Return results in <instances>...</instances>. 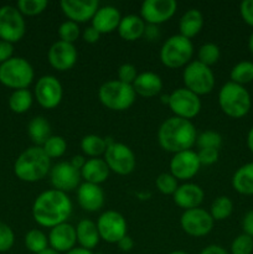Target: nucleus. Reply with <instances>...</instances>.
Listing matches in <instances>:
<instances>
[{
    "instance_id": "nucleus-1",
    "label": "nucleus",
    "mask_w": 253,
    "mask_h": 254,
    "mask_svg": "<svg viewBox=\"0 0 253 254\" xmlns=\"http://www.w3.org/2000/svg\"><path fill=\"white\" fill-rule=\"evenodd\" d=\"M72 208V201L67 193L52 189L37 196L32 205V217L37 225L54 228L66 222Z\"/></svg>"
},
{
    "instance_id": "nucleus-2",
    "label": "nucleus",
    "mask_w": 253,
    "mask_h": 254,
    "mask_svg": "<svg viewBox=\"0 0 253 254\" xmlns=\"http://www.w3.org/2000/svg\"><path fill=\"white\" fill-rule=\"evenodd\" d=\"M196 128L188 119L171 117L164 121L158 129V141L161 149L169 153L190 150L196 144Z\"/></svg>"
},
{
    "instance_id": "nucleus-3",
    "label": "nucleus",
    "mask_w": 253,
    "mask_h": 254,
    "mask_svg": "<svg viewBox=\"0 0 253 254\" xmlns=\"http://www.w3.org/2000/svg\"><path fill=\"white\" fill-rule=\"evenodd\" d=\"M51 170V159L41 146H31L22 151L14 164V173L25 183H36L47 176Z\"/></svg>"
},
{
    "instance_id": "nucleus-4",
    "label": "nucleus",
    "mask_w": 253,
    "mask_h": 254,
    "mask_svg": "<svg viewBox=\"0 0 253 254\" xmlns=\"http://www.w3.org/2000/svg\"><path fill=\"white\" fill-rule=\"evenodd\" d=\"M218 104L226 116L238 119L250 112L252 102L245 87L230 81L223 84L218 92Z\"/></svg>"
},
{
    "instance_id": "nucleus-5",
    "label": "nucleus",
    "mask_w": 253,
    "mask_h": 254,
    "mask_svg": "<svg viewBox=\"0 0 253 254\" xmlns=\"http://www.w3.org/2000/svg\"><path fill=\"white\" fill-rule=\"evenodd\" d=\"M135 92L131 84L123 83L118 79L107 81L99 87L98 98L106 108L111 111H126L135 102Z\"/></svg>"
},
{
    "instance_id": "nucleus-6",
    "label": "nucleus",
    "mask_w": 253,
    "mask_h": 254,
    "mask_svg": "<svg viewBox=\"0 0 253 254\" xmlns=\"http://www.w3.org/2000/svg\"><path fill=\"white\" fill-rule=\"evenodd\" d=\"M35 77L34 68L27 60L11 57L0 64V82L9 88L27 89Z\"/></svg>"
},
{
    "instance_id": "nucleus-7",
    "label": "nucleus",
    "mask_w": 253,
    "mask_h": 254,
    "mask_svg": "<svg viewBox=\"0 0 253 254\" xmlns=\"http://www.w3.org/2000/svg\"><path fill=\"white\" fill-rule=\"evenodd\" d=\"M193 55V45L190 39L183 35H173L160 49V61L168 68H180L188 66Z\"/></svg>"
},
{
    "instance_id": "nucleus-8",
    "label": "nucleus",
    "mask_w": 253,
    "mask_h": 254,
    "mask_svg": "<svg viewBox=\"0 0 253 254\" xmlns=\"http://www.w3.org/2000/svg\"><path fill=\"white\" fill-rule=\"evenodd\" d=\"M183 81L185 88L197 94L198 97L211 93L215 88V74L212 69L198 62L197 60L185 66L183 72Z\"/></svg>"
},
{
    "instance_id": "nucleus-9",
    "label": "nucleus",
    "mask_w": 253,
    "mask_h": 254,
    "mask_svg": "<svg viewBox=\"0 0 253 254\" xmlns=\"http://www.w3.org/2000/svg\"><path fill=\"white\" fill-rule=\"evenodd\" d=\"M104 161L109 170L118 175H129L133 173L136 165V159L133 150L123 143L113 141L109 144L104 153Z\"/></svg>"
},
{
    "instance_id": "nucleus-10",
    "label": "nucleus",
    "mask_w": 253,
    "mask_h": 254,
    "mask_svg": "<svg viewBox=\"0 0 253 254\" xmlns=\"http://www.w3.org/2000/svg\"><path fill=\"white\" fill-rule=\"evenodd\" d=\"M25 31L24 16L16 6L4 5L0 7V40L14 44L24 37Z\"/></svg>"
},
{
    "instance_id": "nucleus-11",
    "label": "nucleus",
    "mask_w": 253,
    "mask_h": 254,
    "mask_svg": "<svg viewBox=\"0 0 253 254\" xmlns=\"http://www.w3.org/2000/svg\"><path fill=\"white\" fill-rule=\"evenodd\" d=\"M168 104L174 116L188 121L195 118L201 111L200 97L185 87L171 92Z\"/></svg>"
},
{
    "instance_id": "nucleus-12",
    "label": "nucleus",
    "mask_w": 253,
    "mask_h": 254,
    "mask_svg": "<svg viewBox=\"0 0 253 254\" xmlns=\"http://www.w3.org/2000/svg\"><path fill=\"white\" fill-rule=\"evenodd\" d=\"M97 228L101 240L107 243H118L126 236L128 225L123 215L109 210L102 213L97 221Z\"/></svg>"
},
{
    "instance_id": "nucleus-13",
    "label": "nucleus",
    "mask_w": 253,
    "mask_h": 254,
    "mask_svg": "<svg viewBox=\"0 0 253 254\" xmlns=\"http://www.w3.org/2000/svg\"><path fill=\"white\" fill-rule=\"evenodd\" d=\"M213 218L210 212L203 208H192L186 210L181 215L180 225L184 232L191 237H203L207 236L213 228Z\"/></svg>"
},
{
    "instance_id": "nucleus-14",
    "label": "nucleus",
    "mask_w": 253,
    "mask_h": 254,
    "mask_svg": "<svg viewBox=\"0 0 253 254\" xmlns=\"http://www.w3.org/2000/svg\"><path fill=\"white\" fill-rule=\"evenodd\" d=\"M35 97L42 108L54 109L61 103L63 88L59 79L51 74H46L37 79L35 86Z\"/></svg>"
},
{
    "instance_id": "nucleus-15",
    "label": "nucleus",
    "mask_w": 253,
    "mask_h": 254,
    "mask_svg": "<svg viewBox=\"0 0 253 254\" xmlns=\"http://www.w3.org/2000/svg\"><path fill=\"white\" fill-rule=\"evenodd\" d=\"M178 9L175 0H145L140 6V17L148 25H159L168 21Z\"/></svg>"
},
{
    "instance_id": "nucleus-16",
    "label": "nucleus",
    "mask_w": 253,
    "mask_h": 254,
    "mask_svg": "<svg viewBox=\"0 0 253 254\" xmlns=\"http://www.w3.org/2000/svg\"><path fill=\"white\" fill-rule=\"evenodd\" d=\"M50 179L55 190L68 192L81 185V171L74 168L69 161H61L50 170Z\"/></svg>"
},
{
    "instance_id": "nucleus-17",
    "label": "nucleus",
    "mask_w": 253,
    "mask_h": 254,
    "mask_svg": "<svg viewBox=\"0 0 253 254\" xmlns=\"http://www.w3.org/2000/svg\"><path fill=\"white\" fill-rule=\"evenodd\" d=\"M200 166L197 153L190 149L174 154L170 160V174L176 180H190L198 173Z\"/></svg>"
},
{
    "instance_id": "nucleus-18",
    "label": "nucleus",
    "mask_w": 253,
    "mask_h": 254,
    "mask_svg": "<svg viewBox=\"0 0 253 254\" xmlns=\"http://www.w3.org/2000/svg\"><path fill=\"white\" fill-rule=\"evenodd\" d=\"M77 57H78V54L74 45L63 42L61 40L52 44L47 54L50 64L55 69L61 72L71 69L76 64Z\"/></svg>"
},
{
    "instance_id": "nucleus-19",
    "label": "nucleus",
    "mask_w": 253,
    "mask_h": 254,
    "mask_svg": "<svg viewBox=\"0 0 253 254\" xmlns=\"http://www.w3.org/2000/svg\"><path fill=\"white\" fill-rule=\"evenodd\" d=\"M62 12L71 21L79 24L93 19L99 9L98 0H62L60 2Z\"/></svg>"
},
{
    "instance_id": "nucleus-20",
    "label": "nucleus",
    "mask_w": 253,
    "mask_h": 254,
    "mask_svg": "<svg viewBox=\"0 0 253 254\" xmlns=\"http://www.w3.org/2000/svg\"><path fill=\"white\" fill-rule=\"evenodd\" d=\"M76 227L71 223H61L51 228L49 233V246L59 253H67L76 247Z\"/></svg>"
},
{
    "instance_id": "nucleus-21",
    "label": "nucleus",
    "mask_w": 253,
    "mask_h": 254,
    "mask_svg": "<svg viewBox=\"0 0 253 254\" xmlns=\"http://www.w3.org/2000/svg\"><path fill=\"white\" fill-rule=\"evenodd\" d=\"M77 201L87 212H97L104 205V192L99 185L83 183L77 189Z\"/></svg>"
},
{
    "instance_id": "nucleus-22",
    "label": "nucleus",
    "mask_w": 253,
    "mask_h": 254,
    "mask_svg": "<svg viewBox=\"0 0 253 254\" xmlns=\"http://www.w3.org/2000/svg\"><path fill=\"white\" fill-rule=\"evenodd\" d=\"M203 197H205V192L202 189L196 184L191 183L179 186L173 195L174 202L185 211L197 208L203 201Z\"/></svg>"
},
{
    "instance_id": "nucleus-23",
    "label": "nucleus",
    "mask_w": 253,
    "mask_h": 254,
    "mask_svg": "<svg viewBox=\"0 0 253 254\" xmlns=\"http://www.w3.org/2000/svg\"><path fill=\"white\" fill-rule=\"evenodd\" d=\"M121 12L117 7L112 5L102 6L97 10L92 19V26L99 32V34H111L114 30H118L121 24Z\"/></svg>"
},
{
    "instance_id": "nucleus-24",
    "label": "nucleus",
    "mask_w": 253,
    "mask_h": 254,
    "mask_svg": "<svg viewBox=\"0 0 253 254\" xmlns=\"http://www.w3.org/2000/svg\"><path fill=\"white\" fill-rule=\"evenodd\" d=\"M133 89L135 94H139L144 98H151L158 96L163 89V79L159 74L154 72H141L136 76L133 82Z\"/></svg>"
},
{
    "instance_id": "nucleus-25",
    "label": "nucleus",
    "mask_w": 253,
    "mask_h": 254,
    "mask_svg": "<svg viewBox=\"0 0 253 254\" xmlns=\"http://www.w3.org/2000/svg\"><path fill=\"white\" fill-rule=\"evenodd\" d=\"M109 168L104 159L92 158L88 159L81 169V176L84 183L94 184V185H101L102 183L108 179Z\"/></svg>"
},
{
    "instance_id": "nucleus-26",
    "label": "nucleus",
    "mask_w": 253,
    "mask_h": 254,
    "mask_svg": "<svg viewBox=\"0 0 253 254\" xmlns=\"http://www.w3.org/2000/svg\"><path fill=\"white\" fill-rule=\"evenodd\" d=\"M145 27V22L140 16L130 14L122 17L118 26V34L126 41H135L144 36Z\"/></svg>"
},
{
    "instance_id": "nucleus-27",
    "label": "nucleus",
    "mask_w": 253,
    "mask_h": 254,
    "mask_svg": "<svg viewBox=\"0 0 253 254\" xmlns=\"http://www.w3.org/2000/svg\"><path fill=\"white\" fill-rule=\"evenodd\" d=\"M76 235L79 247L88 251H92L93 248H96L99 241H101L98 228H97V223H94L91 220H87V218L86 220H81L77 223Z\"/></svg>"
},
{
    "instance_id": "nucleus-28",
    "label": "nucleus",
    "mask_w": 253,
    "mask_h": 254,
    "mask_svg": "<svg viewBox=\"0 0 253 254\" xmlns=\"http://www.w3.org/2000/svg\"><path fill=\"white\" fill-rule=\"evenodd\" d=\"M203 27V15L197 9H189L181 16L179 21V30L180 35L188 39H192Z\"/></svg>"
},
{
    "instance_id": "nucleus-29",
    "label": "nucleus",
    "mask_w": 253,
    "mask_h": 254,
    "mask_svg": "<svg viewBox=\"0 0 253 254\" xmlns=\"http://www.w3.org/2000/svg\"><path fill=\"white\" fill-rule=\"evenodd\" d=\"M232 186L241 195H253V163L242 165L232 176Z\"/></svg>"
},
{
    "instance_id": "nucleus-30",
    "label": "nucleus",
    "mask_w": 253,
    "mask_h": 254,
    "mask_svg": "<svg viewBox=\"0 0 253 254\" xmlns=\"http://www.w3.org/2000/svg\"><path fill=\"white\" fill-rule=\"evenodd\" d=\"M27 134L35 146H42L51 136V126L44 117H35L27 124Z\"/></svg>"
},
{
    "instance_id": "nucleus-31",
    "label": "nucleus",
    "mask_w": 253,
    "mask_h": 254,
    "mask_svg": "<svg viewBox=\"0 0 253 254\" xmlns=\"http://www.w3.org/2000/svg\"><path fill=\"white\" fill-rule=\"evenodd\" d=\"M81 149L84 155L89 158H98L99 155L106 153V138H102L96 134L84 135L81 140Z\"/></svg>"
},
{
    "instance_id": "nucleus-32",
    "label": "nucleus",
    "mask_w": 253,
    "mask_h": 254,
    "mask_svg": "<svg viewBox=\"0 0 253 254\" xmlns=\"http://www.w3.org/2000/svg\"><path fill=\"white\" fill-rule=\"evenodd\" d=\"M32 94L29 89H17L11 93L9 98V107L14 113H26L32 106Z\"/></svg>"
},
{
    "instance_id": "nucleus-33",
    "label": "nucleus",
    "mask_w": 253,
    "mask_h": 254,
    "mask_svg": "<svg viewBox=\"0 0 253 254\" xmlns=\"http://www.w3.org/2000/svg\"><path fill=\"white\" fill-rule=\"evenodd\" d=\"M233 212V202L227 196H218L211 203L210 215L213 221L227 220Z\"/></svg>"
},
{
    "instance_id": "nucleus-34",
    "label": "nucleus",
    "mask_w": 253,
    "mask_h": 254,
    "mask_svg": "<svg viewBox=\"0 0 253 254\" xmlns=\"http://www.w3.org/2000/svg\"><path fill=\"white\" fill-rule=\"evenodd\" d=\"M25 246L34 254L46 251L49 247V237L40 230H30L25 236Z\"/></svg>"
},
{
    "instance_id": "nucleus-35",
    "label": "nucleus",
    "mask_w": 253,
    "mask_h": 254,
    "mask_svg": "<svg viewBox=\"0 0 253 254\" xmlns=\"http://www.w3.org/2000/svg\"><path fill=\"white\" fill-rule=\"evenodd\" d=\"M231 82L243 86L253 81V62L241 61L231 69Z\"/></svg>"
},
{
    "instance_id": "nucleus-36",
    "label": "nucleus",
    "mask_w": 253,
    "mask_h": 254,
    "mask_svg": "<svg viewBox=\"0 0 253 254\" xmlns=\"http://www.w3.org/2000/svg\"><path fill=\"white\" fill-rule=\"evenodd\" d=\"M220 47L216 44H213V42H206L202 46H200V49L197 51V61L208 67L217 64V61L220 60Z\"/></svg>"
},
{
    "instance_id": "nucleus-37",
    "label": "nucleus",
    "mask_w": 253,
    "mask_h": 254,
    "mask_svg": "<svg viewBox=\"0 0 253 254\" xmlns=\"http://www.w3.org/2000/svg\"><path fill=\"white\" fill-rule=\"evenodd\" d=\"M41 148L50 159H56L61 158L66 153L67 143L64 140V138H62V136L51 135Z\"/></svg>"
},
{
    "instance_id": "nucleus-38",
    "label": "nucleus",
    "mask_w": 253,
    "mask_h": 254,
    "mask_svg": "<svg viewBox=\"0 0 253 254\" xmlns=\"http://www.w3.org/2000/svg\"><path fill=\"white\" fill-rule=\"evenodd\" d=\"M196 145L200 149H220L222 145V136L220 133L213 130H206L198 134L196 138Z\"/></svg>"
},
{
    "instance_id": "nucleus-39",
    "label": "nucleus",
    "mask_w": 253,
    "mask_h": 254,
    "mask_svg": "<svg viewBox=\"0 0 253 254\" xmlns=\"http://www.w3.org/2000/svg\"><path fill=\"white\" fill-rule=\"evenodd\" d=\"M47 5H49V2L46 0H19L16 7L22 15L35 16V15L44 12Z\"/></svg>"
},
{
    "instance_id": "nucleus-40",
    "label": "nucleus",
    "mask_w": 253,
    "mask_h": 254,
    "mask_svg": "<svg viewBox=\"0 0 253 254\" xmlns=\"http://www.w3.org/2000/svg\"><path fill=\"white\" fill-rule=\"evenodd\" d=\"M57 32H59L60 40L63 42H68V44H73L78 39L79 35H81L78 24L71 21V20H67V21L62 22L60 25Z\"/></svg>"
},
{
    "instance_id": "nucleus-41",
    "label": "nucleus",
    "mask_w": 253,
    "mask_h": 254,
    "mask_svg": "<svg viewBox=\"0 0 253 254\" xmlns=\"http://www.w3.org/2000/svg\"><path fill=\"white\" fill-rule=\"evenodd\" d=\"M156 189L164 195H174L176 189L179 188L178 180L171 174L163 173L156 178L155 180Z\"/></svg>"
},
{
    "instance_id": "nucleus-42",
    "label": "nucleus",
    "mask_w": 253,
    "mask_h": 254,
    "mask_svg": "<svg viewBox=\"0 0 253 254\" xmlns=\"http://www.w3.org/2000/svg\"><path fill=\"white\" fill-rule=\"evenodd\" d=\"M253 252V238L246 233L237 236L231 245L232 254H252Z\"/></svg>"
},
{
    "instance_id": "nucleus-43",
    "label": "nucleus",
    "mask_w": 253,
    "mask_h": 254,
    "mask_svg": "<svg viewBox=\"0 0 253 254\" xmlns=\"http://www.w3.org/2000/svg\"><path fill=\"white\" fill-rule=\"evenodd\" d=\"M15 242V236L10 226L0 221V253L7 252L12 248Z\"/></svg>"
},
{
    "instance_id": "nucleus-44",
    "label": "nucleus",
    "mask_w": 253,
    "mask_h": 254,
    "mask_svg": "<svg viewBox=\"0 0 253 254\" xmlns=\"http://www.w3.org/2000/svg\"><path fill=\"white\" fill-rule=\"evenodd\" d=\"M138 74L139 73L136 72V67L134 64H123L118 68V81L126 84H133Z\"/></svg>"
},
{
    "instance_id": "nucleus-45",
    "label": "nucleus",
    "mask_w": 253,
    "mask_h": 254,
    "mask_svg": "<svg viewBox=\"0 0 253 254\" xmlns=\"http://www.w3.org/2000/svg\"><path fill=\"white\" fill-rule=\"evenodd\" d=\"M197 156L201 165H212L217 163L220 154L217 149H200L197 151Z\"/></svg>"
},
{
    "instance_id": "nucleus-46",
    "label": "nucleus",
    "mask_w": 253,
    "mask_h": 254,
    "mask_svg": "<svg viewBox=\"0 0 253 254\" xmlns=\"http://www.w3.org/2000/svg\"><path fill=\"white\" fill-rule=\"evenodd\" d=\"M240 12L246 24L253 27V0H245L241 2Z\"/></svg>"
},
{
    "instance_id": "nucleus-47",
    "label": "nucleus",
    "mask_w": 253,
    "mask_h": 254,
    "mask_svg": "<svg viewBox=\"0 0 253 254\" xmlns=\"http://www.w3.org/2000/svg\"><path fill=\"white\" fill-rule=\"evenodd\" d=\"M12 52H14L12 44L4 41V40H0V64L11 59Z\"/></svg>"
},
{
    "instance_id": "nucleus-48",
    "label": "nucleus",
    "mask_w": 253,
    "mask_h": 254,
    "mask_svg": "<svg viewBox=\"0 0 253 254\" xmlns=\"http://www.w3.org/2000/svg\"><path fill=\"white\" fill-rule=\"evenodd\" d=\"M82 37H83V40L87 44H96L99 40V37H101V34H99V32L91 25V26L86 27V29L83 30Z\"/></svg>"
},
{
    "instance_id": "nucleus-49",
    "label": "nucleus",
    "mask_w": 253,
    "mask_h": 254,
    "mask_svg": "<svg viewBox=\"0 0 253 254\" xmlns=\"http://www.w3.org/2000/svg\"><path fill=\"white\" fill-rule=\"evenodd\" d=\"M242 228L243 233L253 238V210H250L245 215L242 221Z\"/></svg>"
},
{
    "instance_id": "nucleus-50",
    "label": "nucleus",
    "mask_w": 253,
    "mask_h": 254,
    "mask_svg": "<svg viewBox=\"0 0 253 254\" xmlns=\"http://www.w3.org/2000/svg\"><path fill=\"white\" fill-rule=\"evenodd\" d=\"M117 245H118L119 250H121L122 252H126H126H130V251L133 250L134 241H133V238L129 237V236L126 235V237L122 238V240L119 241V242L117 243Z\"/></svg>"
},
{
    "instance_id": "nucleus-51",
    "label": "nucleus",
    "mask_w": 253,
    "mask_h": 254,
    "mask_svg": "<svg viewBox=\"0 0 253 254\" xmlns=\"http://www.w3.org/2000/svg\"><path fill=\"white\" fill-rule=\"evenodd\" d=\"M200 254H228V252L225 250V248L221 247V246L211 245V246H207L206 248H203V250L200 252Z\"/></svg>"
},
{
    "instance_id": "nucleus-52",
    "label": "nucleus",
    "mask_w": 253,
    "mask_h": 254,
    "mask_svg": "<svg viewBox=\"0 0 253 254\" xmlns=\"http://www.w3.org/2000/svg\"><path fill=\"white\" fill-rule=\"evenodd\" d=\"M86 159H84V156H82V155H74L73 158L71 159V161H69V163L72 164V165L74 166V168L76 169H78L79 171H81V169L83 168L84 166V164H86Z\"/></svg>"
},
{
    "instance_id": "nucleus-53",
    "label": "nucleus",
    "mask_w": 253,
    "mask_h": 254,
    "mask_svg": "<svg viewBox=\"0 0 253 254\" xmlns=\"http://www.w3.org/2000/svg\"><path fill=\"white\" fill-rule=\"evenodd\" d=\"M66 254H94L92 251H88V250H84V248H81V247H74L73 250H71L69 252H67Z\"/></svg>"
},
{
    "instance_id": "nucleus-54",
    "label": "nucleus",
    "mask_w": 253,
    "mask_h": 254,
    "mask_svg": "<svg viewBox=\"0 0 253 254\" xmlns=\"http://www.w3.org/2000/svg\"><path fill=\"white\" fill-rule=\"evenodd\" d=\"M247 146L251 151L253 153V127L250 129L247 135Z\"/></svg>"
},
{
    "instance_id": "nucleus-55",
    "label": "nucleus",
    "mask_w": 253,
    "mask_h": 254,
    "mask_svg": "<svg viewBox=\"0 0 253 254\" xmlns=\"http://www.w3.org/2000/svg\"><path fill=\"white\" fill-rule=\"evenodd\" d=\"M248 47H250V51L253 54V32L251 34L250 40H248Z\"/></svg>"
},
{
    "instance_id": "nucleus-56",
    "label": "nucleus",
    "mask_w": 253,
    "mask_h": 254,
    "mask_svg": "<svg viewBox=\"0 0 253 254\" xmlns=\"http://www.w3.org/2000/svg\"><path fill=\"white\" fill-rule=\"evenodd\" d=\"M39 254H61V253L56 252V251H54V250H52V248H47L46 251H44V252H41V253H39Z\"/></svg>"
},
{
    "instance_id": "nucleus-57",
    "label": "nucleus",
    "mask_w": 253,
    "mask_h": 254,
    "mask_svg": "<svg viewBox=\"0 0 253 254\" xmlns=\"http://www.w3.org/2000/svg\"><path fill=\"white\" fill-rule=\"evenodd\" d=\"M169 254H189V253L184 252V251H174V252H171V253H169Z\"/></svg>"
},
{
    "instance_id": "nucleus-58",
    "label": "nucleus",
    "mask_w": 253,
    "mask_h": 254,
    "mask_svg": "<svg viewBox=\"0 0 253 254\" xmlns=\"http://www.w3.org/2000/svg\"><path fill=\"white\" fill-rule=\"evenodd\" d=\"M96 254H103V253H96Z\"/></svg>"
}]
</instances>
